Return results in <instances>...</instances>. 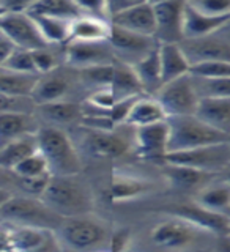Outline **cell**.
Segmentation results:
<instances>
[{
	"label": "cell",
	"instance_id": "obj_34",
	"mask_svg": "<svg viewBox=\"0 0 230 252\" xmlns=\"http://www.w3.org/2000/svg\"><path fill=\"white\" fill-rule=\"evenodd\" d=\"M32 19L35 21L36 27L41 33L43 39L47 46H65L69 41V30L71 22L52 16H39V14H30Z\"/></svg>",
	"mask_w": 230,
	"mask_h": 252
},
{
	"label": "cell",
	"instance_id": "obj_27",
	"mask_svg": "<svg viewBox=\"0 0 230 252\" xmlns=\"http://www.w3.org/2000/svg\"><path fill=\"white\" fill-rule=\"evenodd\" d=\"M110 27L109 21L81 16L71 22L68 43H104L109 39Z\"/></svg>",
	"mask_w": 230,
	"mask_h": 252
},
{
	"label": "cell",
	"instance_id": "obj_2",
	"mask_svg": "<svg viewBox=\"0 0 230 252\" xmlns=\"http://www.w3.org/2000/svg\"><path fill=\"white\" fill-rule=\"evenodd\" d=\"M114 227L95 213L63 218L57 228L62 246L68 252H97L109 248Z\"/></svg>",
	"mask_w": 230,
	"mask_h": 252
},
{
	"label": "cell",
	"instance_id": "obj_52",
	"mask_svg": "<svg viewBox=\"0 0 230 252\" xmlns=\"http://www.w3.org/2000/svg\"><path fill=\"white\" fill-rule=\"evenodd\" d=\"M97 252H109L107 249H104V251H97Z\"/></svg>",
	"mask_w": 230,
	"mask_h": 252
},
{
	"label": "cell",
	"instance_id": "obj_21",
	"mask_svg": "<svg viewBox=\"0 0 230 252\" xmlns=\"http://www.w3.org/2000/svg\"><path fill=\"white\" fill-rule=\"evenodd\" d=\"M110 24L114 27L128 30L142 36H155L156 21L153 2H139L137 0L131 8L114 16L110 19Z\"/></svg>",
	"mask_w": 230,
	"mask_h": 252
},
{
	"label": "cell",
	"instance_id": "obj_28",
	"mask_svg": "<svg viewBox=\"0 0 230 252\" xmlns=\"http://www.w3.org/2000/svg\"><path fill=\"white\" fill-rule=\"evenodd\" d=\"M160 62L163 85L188 76L191 71V62L180 44H160Z\"/></svg>",
	"mask_w": 230,
	"mask_h": 252
},
{
	"label": "cell",
	"instance_id": "obj_1",
	"mask_svg": "<svg viewBox=\"0 0 230 252\" xmlns=\"http://www.w3.org/2000/svg\"><path fill=\"white\" fill-rule=\"evenodd\" d=\"M215 238L189 220L165 213L148 228L145 243L155 252H210Z\"/></svg>",
	"mask_w": 230,
	"mask_h": 252
},
{
	"label": "cell",
	"instance_id": "obj_4",
	"mask_svg": "<svg viewBox=\"0 0 230 252\" xmlns=\"http://www.w3.org/2000/svg\"><path fill=\"white\" fill-rule=\"evenodd\" d=\"M41 200L62 218L93 213L95 207L92 186L81 175L51 177Z\"/></svg>",
	"mask_w": 230,
	"mask_h": 252
},
{
	"label": "cell",
	"instance_id": "obj_42",
	"mask_svg": "<svg viewBox=\"0 0 230 252\" xmlns=\"http://www.w3.org/2000/svg\"><path fill=\"white\" fill-rule=\"evenodd\" d=\"M193 8L215 18H230V0H191Z\"/></svg>",
	"mask_w": 230,
	"mask_h": 252
},
{
	"label": "cell",
	"instance_id": "obj_16",
	"mask_svg": "<svg viewBox=\"0 0 230 252\" xmlns=\"http://www.w3.org/2000/svg\"><path fill=\"white\" fill-rule=\"evenodd\" d=\"M114 52L107 41L104 43H66L63 46V63L65 66L82 71L93 66L115 63Z\"/></svg>",
	"mask_w": 230,
	"mask_h": 252
},
{
	"label": "cell",
	"instance_id": "obj_20",
	"mask_svg": "<svg viewBox=\"0 0 230 252\" xmlns=\"http://www.w3.org/2000/svg\"><path fill=\"white\" fill-rule=\"evenodd\" d=\"M35 115L41 125L57 126V128L66 129L71 126H81L84 118L82 102L74 99L51 102V104H43L35 107ZM68 131V129H66Z\"/></svg>",
	"mask_w": 230,
	"mask_h": 252
},
{
	"label": "cell",
	"instance_id": "obj_51",
	"mask_svg": "<svg viewBox=\"0 0 230 252\" xmlns=\"http://www.w3.org/2000/svg\"><path fill=\"white\" fill-rule=\"evenodd\" d=\"M226 233H229L230 235V219H229V227H227V232Z\"/></svg>",
	"mask_w": 230,
	"mask_h": 252
},
{
	"label": "cell",
	"instance_id": "obj_3",
	"mask_svg": "<svg viewBox=\"0 0 230 252\" xmlns=\"http://www.w3.org/2000/svg\"><path fill=\"white\" fill-rule=\"evenodd\" d=\"M38 152L43 155L52 177L81 175L84 164L76 142L66 129L41 125L36 132Z\"/></svg>",
	"mask_w": 230,
	"mask_h": 252
},
{
	"label": "cell",
	"instance_id": "obj_13",
	"mask_svg": "<svg viewBox=\"0 0 230 252\" xmlns=\"http://www.w3.org/2000/svg\"><path fill=\"white\" fill-rule=\"evenodd\" d=\"M185 51L191 66L200 62H230V26L218 30L216 33L197 38V39H185L180 44Z\"/></svg>",
	"mask_w": 230,
	"mask_h": 252
},
{
	"label": "cell",
	"instance_id": "obj_40",
	"mask_svg": "<svg viewBox=\"0 0 230 252\" xmlns=\"http://www.w3.org/2000/svg\"><path fill=\"white\" fill-rule=\"evenodd\" d=\"M32 59H33V65H35L38 76L52 73V71L60 68L63 63L59 59V55L52 51V46L43 47V49H38V51H32Z\"/></svg>",
	"mask_w": 230,
	"mask_h": 252
},
{
	"label": "cell",
	"instance_id": "obj_6",
	"mask_svg": "<svg viewBox=\"0 0 230 252\" xmlns=\"http://www.w3.org/2000/svg\"><path fill=\"white\" fill-rule=\"evenodd\" d=\"M0 220L11 225L43 227L57 232L63 218L47 207L41 199L11 195V199L0 208Z\"/></svg>",
	"mask_w": 230,
	"mask_h": 252
},
{
	"label": "cell",
	"instance_id": "obj_24",
	"mask_svg": "<svg viewBox=\"0 0 230 252\" xmlns=\"http://www.w3.org/2000/svg\"><path fill=\"white\" fill-rule=\"evenodd\" d=\"M39 126L35 112H6L0 114V148L24 136L36 134Z\"/></svg>",
	"mask_w": 230,
	"mask_h": 252
},
{
	"label": "cell",
	"instance_id": "obj_39",
	"mask_svg": "<svg viewBox=\"0 0 230 252\" xmlns=\"http://www.w3.org/2000/svg\"><path fill=\"white\" fill-rule=\"evenodd\" d=\"M11 172L16 173L18 177H24V178H38V177L51 175L47 162L39 152L29 156L26 161H22L18 167Z\"/></svg>",
	"mask_w": 230,
	"mask_h": 252
},
{
	"label": "cell",
	"instance_id": "obj_22",
	"mask_svg": "<svg viewBox=\"0 0 230 252\" xmlns=\"http://www.w3.org/2000/svg\"><path fill=\"white\" fill-rule=\"evenodd\" d=\"M167 213L169 215H175V216L183 218V219L189 220V222H193L194 225L200 227L203 230H207L211 235H216V236L224 235L227 232L229 219H230V218L219 216V215H215V213L203 210L191 199L188 202H181V203L175 205V207H172Z\"/></svg>",
	"mask_w": 230,
	"mask_h": 252
},
{
	"label": "cell",
	"instance_id": "obj_9",
	"mask_svg": "<svg viewBox=\"0 0 230 252\" xmlns=\"http://www.w3.org/2000/svg\"><path fill=\"white\" fill-rule=\"evenodd\" d=\"M82 128V126H79ZM81 134V148L79 152L87 153L97 159H118L125 155L132 152V142L126 140L128 137L120 134L117 129L114 131H99L82 128Z\"/></svg>",
	"mask_w": 230,
	"mask_h": 252
},
{
	"label": "cell",
	"instance_id": "obj_46",
	"mask_svg": "<svg viewBox=\"0 0 230 252\" xmlns=\"http://www.w3.org/2000/svg\"><path fill=\"white\" fill-rule=\"evenodd\" d=\"M11 228H13L11 224L0 220V252H8L11 249V244H10Z\"/></svg>",
	"mask_w": 230,
	"mask_h": 252
},
{
	"label": "cell",
	"instance_id": "obj_50",
	"mask_svg": "<svg viewBox=\"0 0 230 252\" xmlns=\"http://www.w3.org/2000/svg\"><path fill=\"white\" fill-rule=\"evenodd\" d=\"M5 11V8H3V5H2V2H0V14H2Z\"/></svg>",
	"mask_w": 230,
	"mask_h": 252
},
{
	"label": "cell",
	"instance_id": "obj_19",
	"mask_svg": "<svg viewBox=\"0 0 230 252\" xmlns=\"http://www.w3.org/2000/svg\"><path fill=\"white\" fill-rule=\"evenodd\" d=\"M163 175L170 189L180 194H186L193 199L208 181L216 177V173H208L191 167H185V165L163 162Z\"/></svg>",
	"mask_w": 230,
	"mask_h": 252
},
{
	"label": "cell",
	"instance_id": "obj_7",
	"mask_svg": "<svg viewBox=\"0 0 230 252\" xmlns=\"http://www.w3.org/2000/svg\"><path fill=\"white\" fill-rule=\"evenodd\" d=\"M155 98L164 109V112L167 114V118L196 115L200 101L191 74L164 84L160 92L155 94Z\"/></svg>",
	"mask_w": 230,
	"mask_h": 252
},
{
	"label": "cell",
	"instance_id": "obj_15",
	"mask_svg": "<svg viewBox=\"0 0 230 252\" xmlns=\"http://www.w3.org/2000/svg\"><path fill=\"white\" fill-rule=\"evenodd\" d=\"M132 153L140 159L163 164L164 156L169 153V123L167 120L134 129Z\"/></svg>",
	"mask_w": 230,
	"mask_h": 252
},
{
	"label": "cell",
	"instance_id": "obj_14",
	"mask_svg": "<svg viewBox=\"0 0 230 252\" xmlns=\"http://www.w3.org/2000/svg\"><path fill=\"white\" fill-rule=\"evenodd\" d=\"M156 32L155 38L160 44H181L183 43V14L185 2L163 0L153 2Z\"/></svg>",
	"mask_w": 230,
	"mask_h": 252
},
{
	"label": "cell",
	"instance_id": "obj_48",
	"mask_svg": "<svg viewBox=\"0 0 230 252\" xmlns=\"http://www.w3.org/2000/svg\"><path fill=\"white\" fill-rule=\"evenodd\" d=\"M11 195H13V194H11L10 191H8L6 188H3L2 185H0V208H2L3 205L11 199Z\"/></svg>",
	"mask_w": 230,
	"mask_h": 252
},
{
	"label": "cell",
	"instance_id": "obj_23",
	"mask_svg": "<svg viewBox=\"0 0 230 252\" xmlns=\"http://www.w3.org/2000/svg\"><path fill=\"white\" fill-rule=\"evenodd\" d=\"M191 200L210 213L230 218V183L224 177L216 175Z\"/></svg>",
	"mask_w": 230,
	"mask_h": 252
},
{
	"label": "cell",
	"instance_id": "obj_33",
	"mask_svg": "<svg viewBox=\"0 0 230 252\" xmlns=\"http://www.w3.org/2000/svg\"><path fill=\"white\" fill-rule=\"evenodd\" d=\"M27 13L39 16H52V18L65 21H74L84 16L82 10L79 8L77 0H36V2L29 3Z\"/></svg>",
	"mask_w": 230,
	"mask_h": 252
},
{
	"label": "cell",
	"instance_id": "obj_53",
	"mask_svg": "<svg viewBox=\"0 0 230 252\" xmlns=\"http://www.w3.org/2000/svg\"><path fill=\"white\" fill-rule=\"evenodd\" d=\"M8 252H14V251H11V249H10V251H8Z\"/></svg>",
	"mask_w": 230,
	"mask_h": 252
},
{
	"label": "cell",
	"instance_id": "obj_49",
	"mask_svg": "<svg viewBox=\"0 0 230 252\" xmlns=\"http://www.w3.org/2000/svg\"><path fill=\"white\" fill-rule=\"evenodd\" d=\"M219 175H221V177H224V178H226V180L229 181V183H230V164L227 165V167H226V169H224L223 172L219 173Z\"/></svg>",
	"mask_w": 230,
	"mask_h": 252
},
{
	"label": "cell",
	"instance_id": "obj_36",
	"mask_svg": "<svg viewBox=\"0 0 230 252\" xmlns=\"http://www.w3.org/2000/svg\"><path fill=\"white\" fill-rule=\"evenodd\" d=\"M114 69H115V63H112V65L87 68L82 71H76V73L79 76V82H81V85L85 87V89H92V92H93V90L107 89V87H110Z\"/></svg>",
	"mask_w": 230,
	"mask_h": 252
},
{
	"label": "cell",
	"instance_id": "obj_18",
	"mask_svg": "<svg viewBox=\"0 0 230 252\" xmlns=\"http://www.w3.org/2000/svg\"><path fill=\"white\" fill-rule=\"evenodd\" d=\"M74 90V82L66 71L62 66L49 74L39 76L35 84V89L30 94L32 102L36 106L51 104V102L68 101L71 99V93Z\"/></svg>",
	"mask_w": 230,
	"mask_h": 252
},
{
	"label": "cell",
	"instance_id": "obj_26",
	"mask_svg": "<svg viewBox=\"0 0 230 252\" xmlns=\"http://www.w3.org/2000/svg\"><path fill=\"white\" fill-rule=\"evenodd\" d=\"M196 117L213 129L230 136V98H202Z\"/></svg>",
	"mask_w": 230,
	"mask_h": 252
},
{
	"label": "cell",
	"instance_id": "obj_41",
	"mask_svg": "<svg viewBox=\"0 0 230 252\" xmlns=\"http://www.w3.org/2000/svg\"><path fill=\"white\" fill-rule=\"evenodd\" d=\"M2 68H6L19 74H36L33 59H32V52L24 51V49H16Z\"/></svg>",
	"mask_w": 230,
	"mask_h": 252
},
{
	"label": "cell",
	"instance_id": "obj_38",
	"mask_svg": "<svg viewBox=\"0 0 230 252\" xmlns=\"http://www.w3.org/2000/svg\"><path fill=\"white\" fill-rule=\"evenodd\" d=\"M194 79L197 93L202 98H230V79Z\"/></svg>",
	"mask_w": 230,
	"mask_h": 252
},
{
	"label": "cell",
	"instance_id": "obj_12",
	"mask_svg": "<svg viewBox=\"0 0 230 252\" xmlns=\"http://www.w3.org/2000/svg\"><path fill=\"white\" fill-rule=\"evenodd\" d=\"M155 188L156 185L147 177L115 170L104 186V199L114 205L128 203L137 199H144L145 195L155 191Z\"/></svg>",
	"mask_w": 230,
	"mask_h": 252
},
{
	"label": "cell",
	"instance_id": "obj_30",
	"mask_svg": "<svg viewBox=\"0 0 230 252\" xmlns=\"http://www.w3.org/2000/svg\"><path fill=\"white\" fill-rule=\"evenodd\" d=\"M134 74L137 76L144 94L147 96H155L163 87L161 77V62H160V46L150 52L145 59L131 66Z\"/></svg>",
	"mask_w": 230,
	"mask_h": 252
},
{
	"label": "cell",
	"instance_id": "obj_25",
	"mask_svg": "<svg viewBox=\"0 0 230 252\" xmlns=\"http://www.w3.org/2000/svg\"><path fill=\"white\" fill-rule=\"evenodd\" d=\"M227 26H230V18H215V16L203 14L189 5V2H185V14H183L185 39H197V38L208 36Z\"/></svg>",
	"mask_w": 230,
	"mask_h": 252
},
{
	"label": "cell",
	"instance_id": "obj_35",
	"mask_svg": "<svg viewBox=\"0 0 230 252\" xmlns=\"http://www.w3.org/2000/svg\"><path fill=\"white\" fill-rule=\"evenodd\" d=\"M38 77V74H19L0 68V93L16 98H30Z\"/></svg>",
	"mask_w": 230,
	"mask_h": 252
},
{
	"label": "cell",
	"instance_id": "obj_45",
	"mask_svg": "<svg viewBox=\"0 0 230 252\" xmlns=\"http://www.w3.org/2000/svg\"><path fill=\"white\" fill-rule=\"evenodd\" d=\"M18 49L13 43H11V39L8 38L2 30H0V68H2L6 60L11 57V54Z\"/></svg>",
	"mask_w": 230,
	"mask_h": 252
},
{
	"label": "cell",
	"instance_id": "obj_29",
	"mask_svg": "<svg viewBox=\"0 0 230 252\" xmlns=\"http://www.w3.org/2000/svg\"><path fill=\"white\" fill-rule=\"evenodd\" d=\"M167 120V114L164 112L160 102L156 101L155 96H140L132 104L130 115L126 118L125 126H130L132 129L144 128V126L156 125Z\"/></svg>",
	"mask_w": 230,
	"mask_h": 252
},
{
	"label": "cell",
	"instance_id": "obj_17",
	"mask_svg": "<svg viewBox=\"0 0 230 252\" xmlns=\"http://www.w3.org/2000/svg\"><path fill=\"white\" fill-rule=\"evenodd\" d=\"M14 252H63L62 241L55 230L43 227L13 225L10 236Z\"/></svg>",
	"mask_w": 230,
	"mask_h": 252
},
{
	"label": "cell",
	"instance_id": "obj_8",
	"mask_svg": "<svg viewBox=\"0 0 230 252\" xmlns=\"http://www.w3.org/2000/svg\"><path fill=\"white\" fill-rule=\"evenodd\" d=\"M163 162L185 165V167L219 175L230 164V140L223 142V144L188 150V152L167 153L164 156Z\"/></svg>",
	"mask_w": 230,
	"mask_h": 252
},
{
	"label": "cell",
	"instance_id": "obj_47",
	"mask_svg": "<svg viewBox=\"0 0 230 252\" xmlns=\"http://www.w3.org/2000/svg\"><path fill=\"white\" fill-rule=\"evenodd\" d=\"M210 252H230V235H218L215 241H213V246Z\"/></svg>",
	"mask_w": 230,
	"mask_h": 252
},
{
	"label": "cell",
	"instance_id": "obj_5",
	"mask_svg": "<svg viewBox=\"0 0 230 252\" xmlns=\"http://www.w3.org/2000/svg\"><path fill=\"white\" fill-rule=\"evenodd\" d=\"M169 123V153L188 152L207 145L229 142L230 136L205 125L196 115L170 117Z\"/></svg>",
	"mask_w": 230,
	"mask_h": 252
},
{
	"label": "cell",
	"instance_id": "obj_31",
	"mask_svg": "<svg viewBox=\"0 0 230 252\" xmlns=\"http://www.w3.org/2000/svg\"><path fill=\"white\" fill-rule=\"evenodd\" d=\"M38 152V139L36 134L24 136L21 139H16L5 147L0 148V170L11 172L18 165L26 161L29 156L35 155Z\"/></svg>",
	"mask_w": 230,
	"mask_h": 252
},
{
	"label": "cell",
	"instance_id": "obj_37",
	"mask_svg": "<svg viewBox=\"0 0 230 252\" xmlns=\"http://www.w3.org/2000/svg\"><path fill=\"white\" fill-rule=\"evenodd\" d=\"M189 74L197 79H230V62L211 60L196 63Z\"/></svg>",
	"mask_w": 230,
	"mask_h": 252
},
{
	"label": "cell",
	"instance_id": "obj_43",
	"mask_svg": "<svg viewBox=\"0 0 230 252\" xmlns=\"http://www.w3.org/2000/svg\"><path fill=\"white\" fill-rule=\"evenodd\" d=\"M6 112H35V104L30 98H16L0 93V114Z\"/></svg>",
	"mask_w": 230,
	"mask_h": 252
},
{
	"label": "cell",
	"instance_id": "obj_44",
	"mask_svg": "<svg viewBox=\"0 0 230 252\" xmlns=\"http://www.w3.org/2000/svg\"><path fill=\"white\" fill-rule=\"evenodd\" d=\"M132 243V235L128 228H114L109 241V252H128Z\"/></svg>",
	"mask_w": 230,
	"mask_h": 252
},
{
	"label": "cell",
	"instance_id": "obj_10",
	"mask_svg": "<svg viewBox=\"0 0 230 252\" xmlns=\"http://www.w3.org/2000/svg\"><path fill=\"white\" fill-rule=\"evenodd\" d=\"M107 43L114 52L115 60L126 66H134L160 46L155 36H142L114 26L110 27Z\"/></svg>",
	"mask_w": 230,
	"mask_h": 252
},
{
	"label": "cell",
	"instance_id": "obj_54",
	"mask_svg": "<svg viewBox=\"0 0 230 252\" xmlns=\"http://www.w3.org/2000/svg\"><path fill=\"white\" fill-rule=\"evenodd\" d=\"M63 252H68V251H63Z\"/></svg>",
	"mask_w": 230,
	"mask_h": 252
},
{
	"label": "cell",
	"instance_id": "obj_32",
	"mask_svg": "<svg viewBox=\"0 0 230 252\" xmlns=\"http://www.w3.org/2000/svg\"><path fill=\"white\" fill-rule=\"evenodd\" d=\"M109 89L114 93L115 101L144 96V90H142L140 82H139L137 76L134 74L132 68L123 65V63H118V62H115L112 82H110Z\"/></svg>",
	"mask_w": 230,
	"mask_h": 252
},
{
	"label": "cell",
	"instance_id": "obj_11",
	"mask_svg": "<svg viewBox=\"0 0 230 252\" xmlns=\"http://www.w3.org/2000/svg\"><path fill=\"white\" fill-rule=\"evenodd\" d=\"M0 30L11 39V43L18 49L32 52L49 47L27 11H3L0 14Z\"/></svg>",
	"mask_w": 230,
	"mask_h": 252
}]
</instances>
